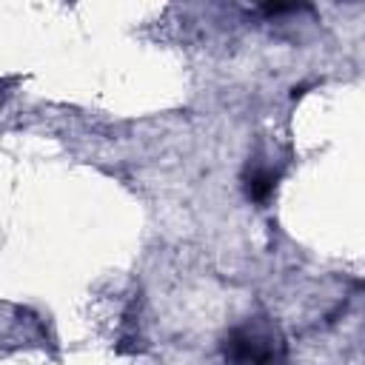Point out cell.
Instances as JSON below:
<instances>
[{
  "label": "cell",
  "instance_id": "cell-1",
  "mask_svg": "<svg viewBox=\"0 0 365 365\" xmlns=\"http://www.w3.org/2000/svg\"><path fill=\"white\" fill-rule=\"evenodd\" d=\"M271 188H274V174H268V171H257V174H251V180H248V197H254V200H265V197L271 194Z\"/></svg>",
  "mask_w": 365,
  "mask_h": 365
}]
</instances>
